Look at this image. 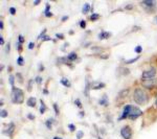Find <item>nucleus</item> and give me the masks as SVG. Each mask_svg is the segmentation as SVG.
I'll list each match as a JSON object with an SVG mask.
<instances>
[{
    "instance_id": "f257e3e1",
    "label": "nucleus",
    "mask_w": 157,
    "mask_h": 139,
    "mask_svg": "<svg viewBox=\"0 0 157 139\" xmlns=\"http://www.w3.org/2000/svg\"><path fill=\"white\" fill-rule=\"evenodd\" d=\"M143 114V111L139 107L132 105H127L124 107L122 115L119 120H125L127 118L131 120H136L137 118L142 116Z\"/></svg>"
},
{
    "instance_id": "f03ea898",
    "label": "nucleus",
    "mask_w": 157,
    "mask_h": 139,
    "mask_svg": "<svg viewBox=\"0 0 157 139\" xmlns=\"http://www.w3.org/2000/svg\"><path fill=\"white\" fill-rule=\"evenodd\" d=\"M133 99L134 102L139 106H144L148 103L149 97L148 94L142 89L136 88L133 94Z\"/></svg>"
},
{
    "instance_id": "7ed1b4c3",
    "label": "nucleus",
    "mask_w": 157,
    "mask_h": 139,
    "mask_svg": "<svg viewBox=\"0 0 157 139\" xmlns=\"http://www.w3.org/2000/svg\"><path fill=\"white\" fill-rule=\"evenodd\" d=\"M11 100L13 103L21 104L24 101V93L23 91L18 88L13 87L11 91Z\"/></svg>"
},
{
    "instance_id": "20e7f679",
    "label": "nucleus",
    "mask_w": 157,
    "mask_h": 139,
    "mask_svg": "<svg viewBox=\"0 0 157 139\" xmlns=\"http://www.w3.org/2000/svg\"><path fill=\"white\" fill-rule=\"evenodd\" d=\"M156 74V70L154 68H152L148 71H144L142 74V78L144 81L152 80L153 78L155 77Z\"/></svg>"
},
{
    "instance_id": "39448f33",
    "label": "nucleus",
    "mask_w": 157,
    "mask_h": 139,
    "mask_svg": "<svg viewBox=\"0 0 157 139\" xmlns=\"http://www.w3.org/2000/svg\"><path fill=\"white\" fill-rule=\"evenodd\" d=\"M121 135L124 139H131L133 136V132L131 128L129 126H124L120 131Z\"/></svg>"
},
{
    "instance_id": "423d86ee",
    "label": "nucleus",
    "mask_w": 157,
    "mask_h": 139,
    "mask_svg": "<svg viewBox=\"0 0 157 139\" xmlns=\"http://www.w3.org/2000/svg\"><path fill=\"white\" fill-rule=\"evenodd\" d=\"M155 81L154 80H148V81H144L143 82L142 84L144 86V87L147 88V89H151L155 85Z\"/></svg>"
},
{
    "instance_id": "0eeeda50",
    "label": "nucleus",
    "mask_w": 157,
    "mask_h": 139,
    "mask_svg": "<svg viewBox=\"0 0 157 139\" xmlns=\"http://www.w3.org/2000/svg\"><path fill=\"white\" fill-rule=\"evenodd\" d=\"M143 4L149 8H152L156 5V2L153 0H145L143 2Z\"/></svg>"
},
{
    "instance_id": "6e6552de",
    "label": "nucleus",
    "mask_w": 157,
    "mask_h": 139,
    "mask_svg": "<svg viewBox=\"0 0 157 139\" xmlns=\"http://www.w3.org/2000/svg\"><path fill=\"white\" fill-rule=\"evenodd\" d=\"M14 129H15V125L12 123H11L8 125V128L5 130V133L8 135H11L12 134V133L14 131Z\"/></svg>"
},
{
    "instance_id": "1a4fd4ad",
    "label": "nucleus",
    "mask_w": 157,
    "mask_h": 139,
    "mask_svg": "<svg viewBox=\"0 0 157 139\" xmlns=\"http://www.w3.org/2000/svg\"><path fill=\"white\" fill-rule=\"evenodd\" d=\"M27 104L28 106L31 107H35V106L36 104V99L35 97H30L28 99Z\"/></svg>"
},
{
    "instance_id": "9d476101",
    "label": "nucleus",
    "mask_w": 157,
    "mask_h": 139,
    "mask_svg": "<svg viewBox=\"0 0 157 139\" xmlns=\"http://www.w3.org/2000/svg\"><path fill=\"white\" fill-rule=\"evenodd\" d=\"M111 36V33L107 32V31H103L101 33H100L99 38L101 39V40H103V39L109 38Z\"/></svg>"
},
{
    "instance_id": "9b49d317",
    "label": "nucleus",
    "mask_w": 157,
    "mask_h": 139,
    "mask_svg": "<svg viewBox=\"0 0 157 139\" xmlns=\"http://www.w3.org/2000/svg\"><path fill=\"white\" fill-rule=\"evenodd\" d=\"M90 83L89 80H87V78L86 77L85 78V90H84V94H85L86 96H88V93L90 91Z\"/></svg>"
},
{
    "instance_id": "f8f14e48",
    "label": "nucleus",
    "mask_w": 157,
    "mask_h": 139,
    "mask_svg": "<svg viewBox=\"0 0 157 139\" xmlns=\"http://www.w3.org/2000/svg\"><path fill=\"white\" fill-rule=\"evenodd\" d=\"M60 83L65 87H71V83L69 82V81L68 79H67L66 78H62L60 81Z\"/></svg>"
},
{
    "instance_id": "ddd939ff",
    "label": "nucleus",
    "mask_w": 157,
    "mask_h": 139,
    "mask_svg": "<svg viewBox=\"0 0 157 139\" xmlns=\"http://www.w3.org/2000/svg\"><path fill=\"white\" fill-rule=\"evenodd\" d=\"M77 58V54H76L75 52H74L70 53L68 55V59H69V60L71 61V62L75 61Z\"/></svg>"
},
{
    "instance_id": "4468645a",
    "label": "nucleus",
    "mask_w": 157,
    "mask_h": 139,
    "mask_svg": "<svg viewBox=\"0 0 157 139\" xmlns=\"http://www.w3.org/2000/svg\"><path fill=\"white\" fill-rule=\"evenodd\" d=\"M90 10V5L88 3H85L82 8V13L84 14H87Z\"/></svg>"
},
{
    "instance_id": "2eb2a0df",
    "label": "nucleus",
    "mask_w": 157,
    "mask_h": 139,
    "mask_svg": "<svg viewBox=\"0 0 157 139\" xmlns=\"http://www.w3.org/2000/svg\"><path fill=\"white\" fill-rule=\"evenodd\" d=\"M17 62L18 65L21 66H24V64H25V60H24V58H23L22 56H20L18 58Z\"/></svg>"
},
{
    "instance_id": "dca6fc26",
    "label": "nucleus",
    "mask_w": 157,
    "mask_h": 139,
    "mask_svg": "<svg viewBox=\"0 0 157 139\" xmlns=\"http://www.w3.org/2000/svg\"><path fill=\"white\" fill-rule=\"evenodd\" d=\"M16 77H17V81L18 82L19 84H22L24 83V78L22 75V74L21 73H17L16 74Z\"/></svg>"
},
{
    "instance_id": "f3484780",
    "label": "nucleus",
    "mask_w": 157,
    "mask_h": 139,
    "mask_svg": "<svg viewBox=\"0 0 157 139\" xmlns=\"http://www.w3.org/2000/svg\"><path fill=\"white\" fill-rule=\"evenodd\" d=\"M140 57H141L140 56H136V58H133V59H129V60H128V61H127V62H125V63H126V64H128V65L133 64V63L136 62L137 60H138V59L140 58Z\"/></svg>"
},
{
    "instance_id": "a211bd4d",
    "label": "nucleus",
    "mask_w": 157,
    "mask_h": 139,
    "mask_svg": "<svg viewBox=\"0 0 157 139\" xmlns=\"http://www.w3.org/2000/svg\"><path fill=\"white\" fill-rule=\"evenodd\" d=\"M41 106L40 109H39V111H40L41 114H43V113H44V112L46 111V106L45 104L44 103V102L42 100H41Z\"/></svg>"
},
{
    "instance_id": "6ab92c4d",
    "label": "nucleus",
    "mask_w": 157,
    "mask_h": 139,
    "mask_svg": "<svg viewBox=\"0 0 157 139\" xmlns=\"http://www.w3.org/2000/svg\"><path fill=\"white\" fill-rule=\"evenodd\" d=\"M99 17H100L99 14L94 13V14H93L90 16V19H91V21L92 22H95V21H97V20H98V18H99Z\"/></svg>"
},
{
    "instance_id": "aec40b11",
    "label": "nucleus",
    "mask_w": 157,
    "mask_h": 139,
    "mask_svg": "<svg viewBox=\"0 0 157 139\" xmlns=\"http://www.w3.org/2000/svg\"><path fill=\"white\" fill-rule=\"evenodd\" d=\"M9 82L10 85H11L12 86H14V83H15V78L14 76L13 75H11L9 77Z\"/></svg>"
},
{
    "instance_id": "412c9836",
    "label": "nucleus",
    "mask_w": 157,
    "mask_h": 139,
    "mask_svg": "<svg viewBox=\"0 0 157 139\" xmlns=\"http://www.w3.org/2000/svg\"><path fill=\"white\" fill-rule=\"evenodd\" d=\"M134 51L137 53H141L143 52V47L141 46H137L135 47Z\"/></svg>"
},
{
    "instance_id": "4be33fe9",
    "label": "nucleus",
    "mask_w": 157,
    "mask_h": 139,
    "mask_svg": "<svg viewBox=\"0 0 157 139\" xmlns=\"http://www.w3.org/2000/svg\"><path fill=\"white\" fill-rule=\"evenodd\" d=\"M100 103L101 105H106V106L107 104V97L104 96L103 97V99L100 100Z\"/></svg>"
},
{
    "instance_id": "5701e85b",
    "label": "nucleus",
    "mask_w": 157,
    "mask_h": 139,
    "mask_svg": "<svg viewBox=\"0 0 157 139\" xmlns=\"http://www.w3.org/2000/svg\"><path fill=\"white\" fill-rule=\"evenodd\" d=\"M35 82L37 84H41V83L43 82V78L39 76H37L35 78Z\"/></svg>"
},
{
    "instance_id": "b1692460",
    "label": "nucleus",
    "mask_w": 157,
    "mask_h": 139,
    "mask_svg": "<svg viewBox=\"0 0 157 139\" xmlns=\"http://www.w3.org/2000/svg\"><path fill=\"white\" fill-rule=\"evenodd\" d=\"M104 87H105V84H103V83H100L99 85L96 86V87H93V89H94V90H100V89H101V88H104Z\"/></svg>"
},
{
    "instance_id": "393cba45",
    "label": "nucleus",
    "mask_w": 157,
    "mask_h": 139,
    "mask_svg": "<svg viewBox=\"0 0 157 139\" xmlns=\"http://www.w3.org/2000/svg\"><path fill=\"white\" fill-rule=\"evenodd\" d=\"M0 115H1V117H2V118H6L8 115V112L6 110H2L1 111V113H0Z\"/></svg>"
},
{
    "instance_id": "a878e982",
    "label": "nucleus",
    "mask_w": 157,
    "mask_h": 139,
    "mask_svg": "<svg viewBox=\"0 0 157 139\" xmlns=\"http://www.w3.org/2000/svg\"><path fill=\"white\" fill-rule=\"evenodd\" d=\"M33 84V80H30L28 82V91L29 92H30L32 90V86Z\"/></svg>"
},
{
    "instance_id": "bb28decb",
    "label": "nucleus",
    "mask_w": 157,
    "mask_h": 139,
    "mask_svg": "<svg viewBox=\"0 0 157 139\" xmlns=\"http://www.w3.org/2000/svg\"><path fill=\"white\" fill-rule=\"evenodd\" d=\"M46 31H47V29L46 28H45L44 30H43V31H42V32L40 33V34H39V36H38V37H37V39H42L45 35V33H46Z\"/></svg>"
},
{
    "instance_id": "cd10ccee",
    "label": "nucleus",
    "mask_w": 157,
    "mask_h": 139,
    "mask_svg": "<svg viewBox=\"0 0 157 139\" xmlns=\"http://www.w3.org/2000/svg\"><path fill=\"white\" fill-rule=\"evenodd\" d=\"M53 109H54V111H55L56 115H58L59 114V113H60V112H59V109H58L57 104H53Z\"/></svg>"
},
{
    "instance_id": "c85d7f7f",
    "label": "nucleus",
    "mask_w": 157,
    "mask_h": 139,
    "mask_svg": "<svg viewBox=\"0 0 157 139\" xmlns=\"http://www.w3.org/2000/svg\"><path fill=\"white\" fill-rule=\"evenodd\" d=\"M74 103L78 108H82V103H81L79 99H76V100L74 102Z\"/></svg>"
},
{
    "instance_id": "c756f323",
    "label": "nucleus",
    "mask_w": 157,
    "mask_h": 139,
    "mask_svg": "<svg viewBox=\"0 0 157 139\" xmlns=\"http://www.w3.org/2000/svg\"><path fill=\"white\" fill-rule=\"evenodd\" d=\"M18 41L20 43H24L25 42V38L22 35H19L18 36Z\"/></svg>"
},
{
    "instance_id": "7c9ffc66",
    "label": "nucleus",
    "mask_w": 157,
    "mask_h": 139,
    "mask_svg": "<svg viewBox=\"0 0 157 139\" xmlns=\"http://www.w3.org/2000/svg\"><path fill=\"white\" fill-rule=\"evenodd\" d=\"M11 50V44L9 43H8L6 46V47H5V51L7 53H9V52Z\"/></svg>"
},
{
    "instance_id": "2f4dec72",
    "label": "nucleus",
    "mask_w": 157,
    "mask_h": 139,
    "mask_svg": "<svg viewBox=\"0 0 157 139\" xmlns=\"http://www.w3.org/2000/svg\"><path fill=\"white\" fill-rule=\"evenodd\" d=\"M51 38L50 36L45 35L43 38H42V41H50L51 40Z\"/></svg>"
},
{
    "instance_id": "473e14b6",
    "label": "nucleus",
    "mask_w": 157,
    "mask_h": 139,
    "mask_svg": "<svg viewBox=\"0 0 157 139\" xmlns=\"http://www.w3.org/2000/svg\"><path fill=\"white\" fill-rule=\"evenodd\" d=\"M52 121L50 120H47V122H46V126H47V127L49 128V129H51V128H52Z\"/></svg>"
},
{
    "instance_id": "72a5a7b5",
    "label": "nucleus",
    "mask_w": 157,
    "mask_h": 139,
    "mask_svg": "<svg viewBox=\"0 0 157 139\" xmlns=\"http://www.w3.org/2000/svg\"><path fill=\"white\" fill-rule=\"evenodd\" d=\"M9 12H10L11 14H12V15H15V13H16V9H15V8L11 7V8H10V9H9Z\"/></svg>"
},
{
    "instance_id": "f704fd0d",
    "label": "nucleus",
    "mask_w": 157,
    "mask_h": 139,
    "mask_svg": "<svg viewBox=\"0 0 157 139\" xmlns=\"http://www.w3.org/2000/svg\"><path fill=\"white\" fill-rule=\"evenodd\" d=\"M50 5L47 4V5H46V9H45V11H44V14H46L47 13L49 12H50Z\"/></svg>"
},
{
    "instance_id": "c9c22d12",
    "label": "nucleus",
    "mask_w": 157,
    "mask_h": 139,
    "mask_svg": "<svg viewBox=\"0 0 157 139\" xmlns=\"http://www.w3.org/2000/svg\"><path fill=\"white\" fill-rule=\"evenodd\" d=\"M83 135H84V133H83L82 131H78V132H77V138H78V139H80L81 138H82V137H83Z\"/></svg>"
},
{
    "instance_id": "e433bc0d",
    "label": "nucleus",
    "mask_w": 157,
    "mask_h": 139,
    "mask_svg": "<svg viewBox=\"0 0 157 139\" xmlns=\"http://www.w3.org/2000/svg\"><path fill=\"white\" fill-rule=\"evenodd\" d=\"M80 27L82 28H83V29L85 28V27H86V22L85 21H82L81 22V23H80Z\"/></svg>"
},
{
    "instance_id": "4c0bfd02",
    "label": "nucleus",
    "mask_w": 157,
    "mask_h": 139,
    "mask_svg": "<svg viewBox=\"0 0 157 139\" xmlns=\"http://www.w3.org/2000/svg\"><path fill=\"white\" fill-rule=\"evenodd\" d=\"M68 128H69V130H70L71 132L74 131L75 129V126H74L73 124H70V125L68 126Z\"/></svg>"
},
{
    "instance_id": "58836bf2",
    "label": "nucleus",
    "mask_w": 157,
    "mask_h": 139,
    "mask_svg": "<svg viewBox=\"0 0 157 139\" xmlns=\"http://www.w3.org/2000/svg\"><path fill=\"white\" fill-rule=\"evenodd\" d=\"M56 37L60 39H64V38H65L64 35L63 34H60V33L56 34Z\"/></svg>"
},
{
    "instance_id": "ea45409f",
    "label": "nucleus",
    "mask_w": 157,
    "mask_h": 139,
    "mask_svg": "<svg viewBox=\"0 0 157 139\" xmlns=\"http://www.w3.org/2000/svg\"><path fill=\"white\" fill-rule=\"evenodd\" d=\"M34 47V43L33 42H31L28 44V49L30 50H33V48Z\"/></svg>"
},
{
    "instance_id": "a19ab883",
    "label": "nucleus",
    "mask_w": 157,
    "mask_h": 139,
    "mask_svg": "<svg viewBox=\"0 0 157 139\" xmlns=\"http://www.w3.org/2000/svg\"><path fill=\"white\" fill-rule=\"evenodd\" d=\"M125 9H127V10H131V9H133V6L132 5H128L127 6H125Z\"/></svg>"
},
{
    "instance_id": "79ce46f5",
    "label": "nucleus",
    "mask_w": 157,
    "mask_h": 139,
    "mask_svg": "<svg viewBox=\"0 0 157 139\" xmlns=\"http://www.w3.org/2000/svg\"><path fill=\"white\" fill-rule=\"evenodd\" d=\"M4 44H5V41L3 39V37L2 36H0V45L3 46V45H4Z\"/></svg>"
},
{
    "instance_id": "37998d69",
    "label": "nucleus",
    "mask_w": 157,
    "mask_h": 139,
    "mask_svg": "<svg viewBox=\"0 0 157 139\" xmlns=\"http://www.w3.org/2000/svg\"><path fill=\"white\" fill-rule=\"evenodd\" d=\"M22 50H23V49H22V45H21V44H19V45L18 46V52H19V53H21V52H22Z\"/></svg>"
},
{
    "instance_id": "c03bdc74",
    "label": "nucleus",
    "mask_w": 157,
    "mask_h": 139,
    "mask_svg": "<svg viewBox=\"0 0 157 139\" xmlns=\"http://www.w3.org/2000/svg\"><path fill=\"white\" fill-rule=\"evenodd\" d=\"M40 3H41L40 0H36V1H34V5L37 6V5L40 4Z\"/></svg>"
},
{
    "instance_id": "a18cd8bd",
    "label": "nucleus",
    "mask_w": 157,
    "mask_h": 139,
    "mask_svg": "<svg viewBox=\"0 0 157 139\" xmlns=\"http://www.w3.org/2000/svg\"><path fill=\"white\" fill-rule=\"evenodd\" d=\"M68 18H69V17H68V16H65V17H62V22H65V21H66L68 19Z\"/></svg>"
},
{
    "instance_id": "49530a36",
    "label": "nucleus",
    "mask_w": 157,
    "mask_h": 139,
    "mask_svg": "<svg viewBox=\"0 0 157 139\" xmlns=\"http://www.w3.org/2000/svg\"><path fill=\"white\" fill-rule=\"evenodd\" d=\"M45 15H46V16L47 17H51L53 15V14H52V13L51 12H49L47 13V14H45Z\"/></svg>"
},
{
    "instance_id": "de8ad7c7",
    "label": "nucleus",
    "mask_w": 157,
    "mask_h": 139,
    "mask_svg": "<svg viewBox=\"0 0 157 139\" xmlns=\"http://www.w3.org/2000/svg\"><path fill=\"white\" fill-rule=\"evenodd\" d=\"M28 118H29V119H30V120H33V119L35 118L33 115H31V114H30V115H28Z\"/></svg>"
},
{
    "instance_id": "09e8293b",
    "label": "nucleus",
    "mask_w": 157,
    "mask_h": 139,
    "mask_svg": "<svg viewBox=\"0 0 157 139\" xmlns=\"http://www.w3.org/2000/svg\"><path fill=\"white\" fill-rule=\"evenodd\" d=\"M44 66L43 65H40V67H39V71H43L44 70Z\"/></svg>"
},
{
    "instance_id": "8fccbe9b",
    "label": "nucleus",
    "mask_w": 157,
    "mask_h": 139,
    "mask_svg": "<svg viewBox=\"0 0 157 139\" xmlns=\"http://www.w3.org/2000/svg\"><path fill=\"white\" fill-rule=\"evenodd\" d=\"M3 28H4L3 22V21H1V22H0V28H1L2 30H3Z\"/></svg>"
},
{
    "instance_id": "3c124183",
    "label": "nucleus",
    "mask_w": 157,
    "mask_h": 139,
    "mask_svg": "<svg viewBox=\"0 0 157 139\" xmlns=\"http://www.w3.org/2000/svg\"><path fill=\"white\" fill-rule=\"evenodd\" d=\"M43 93L44 94H48L49 92H48V91L47 90H43Z\"/></svg>"
},
{
    "instance_id": "603ef678",
    "label": "nucleus",
    "mask_w": 157,
    "mask_h": 139,
    "mask_svg": "<svg viewBox=\"0 0 157 139\" xmlns=\"http://www.w3.org/2000/svg\"><path fill=\"white\" fill-rule=\"evenodd\" d=\"M155 105L157 107V94L156 96V99H155Z\"/></svg>"
},
{
    "instance_id": "864d4df0",
    "label": "nucleus",
    "mask_w": 157,
    "mask_h": 139,
    "mask_svg": "<svg viewBox=\"0 0 157 139\" xmlns=\"http://www.w3.org/2000/svg\"><path fill=\"white\" fill-rule=\"evenodd\" d=\"M53 139H62V138H60V137H54L53 138Z\"/></svg>"
},
{
    "instance_id": "5fc2aeb1",
    "label": "nucleus",
    "mask_w": 157,
    "mask_h": 139,
    "mask_svg": "<svg viewBox=\"0 0 157 139\" xmlns=\"http://www.w3.org/2000/svg\"><path fill=\"white\" fill-rule=\"evenodd\" d=\"M156 22H157V17H156Z\"/></svg>"
}]
</instances>
